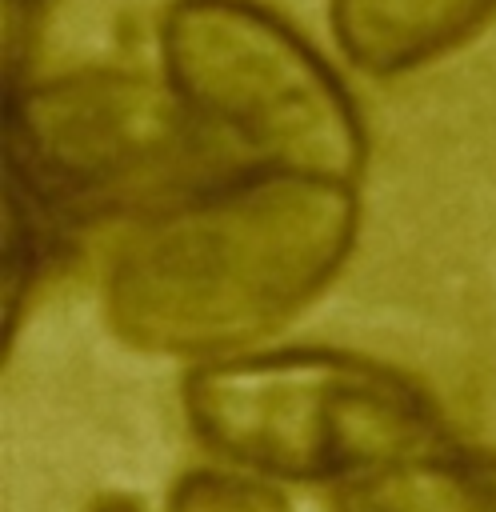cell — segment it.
Masks as SVG:
<instances>
[{"instance_id":"5b68a950","label":"cell","mask_w":496,"mask_h":512,"mask_svg":"<svg viewBox=\"0 0 496 512\" xmlns=\"http://www.w3.org/2000/svg\"><path fill=\"white\" fill-rule=\"evenodd\" d=\"M492 12L496 0H328L340 52L372 76H396L444 56Z\"/></svg>"},{"instance_id":"3957f363","label":"cell","mask_w":496,"mask_h":512,"mask_svg":"<svg viewBox=\"0 0 496 512\" xmlns=\"http://www.w3.org/2000/svg\"><path fill=\"white\" fill-rule=\"evenodd\" d=\"M196 436L288 480H352L444 444L432 396L404 372L332 348L232 352L184 380Z\"/></svg>"},{"instance_id":"6da1fadb","label":"cell","mask_w":496,"mask_h":512,"mask_svg":"<svg viewBox=\"0 0 496 512\" xmlns=\"http://www.w3.org/2000/svg\"><path fill=\"white\" fill-rule=\"evenodd\" d=\"M352 184L256 172L156 212L112 260L104 312L120 340L160 356H232L276 332L344 268Z\"/></svg>"},{"instance_id":"8992f818","label":"cell","mask_w":496,"mask_h":512,"mask_svg":"<svg viewBox=\"0 0 496 512\" xmlns=\"http://www.w3.org/2000/svg\"><path fill=\"white\" fill-rule=\"evenodd\" d=\"M340 512H496V452L428 448L340 484Z\"/></svg>"},{"instance_id":"52a82bcc","label":"cell","mask_w":496,"mask_h":512,"mask_svg":"<svg viewBox=\"0 0 496 512\" xmlns=\"http://www.w3.org/2000/svg\"><path fill=\"white\" fill-rule=\"evenodd\" d=\"M168 512H288V500L256 476L200 468L172 488Z\"/></svg>"},{"instance_id":"277c9868","label":"cell","mask_w":496,"mask_h":512,"mask_svg":"<svg viewBox=\"0 0 496 512\" xmlns=\"http://www.w3.org/2000/svg\"><path fill=\"white\" fill-rule=\"evenodd\" d=\"M164 84L260 168L356 184L368 140L324 56L256 0H172L160 16Z\"/></svg>"},{"instance_id":"7a4b0ae2","label":"cell","mask_w":496,"mask_h":512,"mask_svg":"<svg viewBox=\"0 0 496 512\" xmlns=\"http://www.w3.org/2000/svg\"><path fill=\"white\" fill-rule=\"evenodd\" d=\"M4 328L84 224L164 212L212 180L220 140L168 84L76 68L4 88Z\"/></svg>"}]
</instances>
